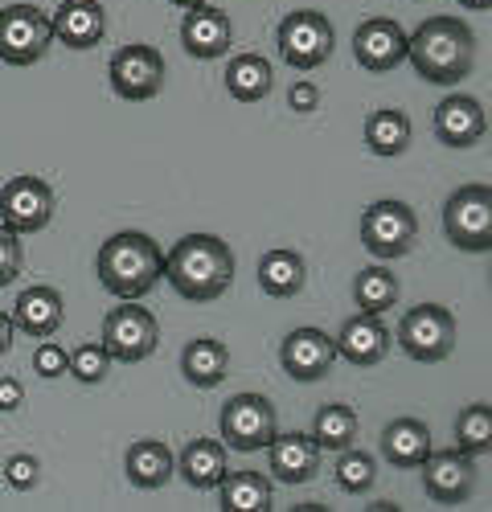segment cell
I'll return each instance as SVG.
<instances>
[{"label": "cell", "instance_id": "1", "mask_svg": "<svg viewBox=\"0 0 492 512\" xmlns=\"http://www.w3.org/2000/svg\"><path fill=\"white\" fill-rule=\"evenodd\" d=\"M164 279L189 304H214L234 283V250L218 234H185L164 254Z\"/></svg>", "mask_w": 492, "mask_h": 512}, {"label": "cell", "instance_id": "2", "mask_svg": "<svg viewBox=\"0 0 492 512\" xmlns=\"http://www.w3.org/2000/svg\"><path fill=\"white\" fill-rule=\"evenodd\" d=\"M406 58L423 82L456 87L476 66V33L464 17H427L406 37Z\"/></svg>", "mask_w": 492, "mask_h": 512}, {"label": "cell", "instance_id": "3", "mask_svg": "<svg viewBox=\"0 0 492 512\" xmlns=\"http://www.w3.org/2000/svg\"><path fill=\"white\" fill-rule=\"evenodd\" d=\"M95 271L115 300H144L164 279V250L140 230H119L99 246Z\"/></svg>", "mask_w": 492, "mask_h": 512}, {"label": "cell", "instance_id": "4", "mask_svg": "<svg viewBox=\"0 0 492 512\" xmlns=\"http://www.w3.org/2000/svg\"><path fill=\"white\" fill-rule=\"evenodd\" d=\"M275 46H279V58L292 70H320L328 58H333L337 33H333V21H328L324 13L296 9V13H287L279 21Z\"/></svg>", "mask_w": 492, "mask_h": 512}, {"label": "cell", "instance_id": "5", "mask_svg": "<svg viewBox=\"0 0 492 512\" xmlns=\"http://www.w3.org/2000/svg\"><path fill=\"white\" fill-rule=\"evenodd\" d=\"M394 340L402 345V353L419 365H439L456 353V316L443 304H419L398 320Z\"/></svg>", "mask_w": 492, "mask_h": 512}, {"label": "cell", "instance_id": "6", "mask_svg": "<svg viewBox=\"0 0 492 512\" xmlns=\"http://www.w3.org/2000/svg\"><path fill=\"white\" fill-rule=\"evenodd\" d=\"M415 238H419V218L406 201L386 197L361 213V246L374 254L378 263L406 259V254L415 250Z\"/></svg>", "mask_w": 492, "mask_h": 512}, {"label": "cell", "instance_id": "7", "mask_svg": "<svg viewBox=\"0 0 492 512\" xmlns=\"http://www.w3.org/2000/svg\"><path fill=\"white\" fill-rule=\"evenodd\" d=\"M443 234L464 254H488L492 250V189L488 185H464L443 205Z\"/></svg>", "mask_w": 492, "mask_h": 512}, {"label": "cell", "instance_id": "8", "mask_svg": "<svg viewBox=\"0 0 492 512\" xmlns=\"http://www.w3.org/2000/svg\"><path fill=\"white\" fill-rule=\"evenodd\" d=\"M99 345L119 365L148 361L156 353V345H160V324L140 300H119V308H111L103 316V340Z\"/></svg>", "mask_w": 492, "mask_h": 512}, {"label": "cell", "instance_id": "9", "mask_svg": "<svg viewBox=\"0 0 492 512\" xmlns=\"http://www.w3.org/2000/svg\"><path fill=\"white\" fill-rule=\"evenodd\" d=\"M275 431H279V418H275V406H271L267 394H234L222 406L218 435L230 451L255 455L275 439Z\"/></svg>", "mask_w": 492, "mask_h": 512}, {"label": "cell", "instance_id": "10", "mask_svg": "<svg viewBox=\"0 0 492 512\" xmlns=\"http://www.w3.org/2000/svg\"><path fill=\"white\" fill-rule=\"evenodd\" d=\"M50 46H54V29H50V17L37 5L0 9V62L33 66L50 54Z\"/></svg>", "mask_w": 492, "mask_h": 512}, {"label": "cell", "instance_id": "11", "mask_svg": "<svg viewBox=\"0 0 492 512\" xmlns=\"http://www.w3.org/2000/svg\"><path fill=\"white\" fill-rule=\"evenodd\" d=\"M107 78H111V91L119 99L148 103L164 87V54L156 46H144V41H132V46L115 50V58L107 66Z\"/></svg>", "mask_w": 492, "mask_h": 512}, {"label": "cell", "instance_id": "12", "mask_svg": "<svg viewBox=\"0 0 492 512\" xmlns=\"http://www.w3.org/2000/svg\"><path fill=\"white\" fill-rule=\"evenodd\" d=\"M58 197L50 189V181L41 177H9L0 189V222L13 234H37L54 222Z\"/></svg>", "mask_w": 492, "mask_h": 512}, {"label": "cell", "instance_id": "13", "mask_svg": "<svg viewBox=\"0 0 492 512\" xmlns=\"http://www.w3.org/2000/svg\"><path fill=\"white\" fill-rule=\"evenodd\" d=\"M419 472H423V492L435 500V504H447V508H456V504H468L476 496V459L464 455L460 447L456 451H435L419 463Z\"/></svg>", "mask_w": 492, "mask_h": 512}, {"label": "cell", "instance_id": "14", "mask_svg": "<svg viewBox=\"0 0 492 512\" xmlns=\"http://www.w3.org/2000/svg\"><path fill=\"white\" fill-rule=\"evenodd\" d=\"M333 361H337V345H333V336H328L324 328H292L283 336V345H279L283 373L292 381H300V386L324 381L328 369H333Z\"/></svg>", "mask_w": 492, "mask_h": 512}, {"label": "cell", "instance_id": "15", "mask_svg": "<svg viewBox=\"0 0 492 512\" xmlns=\"http://www.w3.org/2000/svg\"><path fill=\"white\" fill-rule=\"evenodd\" d=\"M353 58L369 74H390L406 62V29L390 17H369L353 33Z\"/></svg>", "mask_w": 492, "mask_h": 512}, {"label": "cell", "instance_id": "16", "mask_svg": "<svg viewBox=\"0 0 492 512\" xmlns=\"http://www.w3.org/2000/svg\"><path fill=\"white\" fill-rule=\"evenodd\" d=\"M230 37H234V25H230V13H222L210 0L185 9L181 17V46L189 58L197 62H214L222 54H230Z\"/></svg>", "mask_w": 492, "mask_h": 512}, {"label": "cell", "instance_id": "17", "mask_svg": "<svg viewBox=\"0 0 492 512\" xmlns=\"http://www.w3.org/2000/svg\"><path fill=\"white\" fill-rule=\"evenodd\" d=\"M333 345H337V357H345L349 365L357 369H374L386 361L390 345H394V336L390 328L382 324V316H369V312H357L341 324V332L333 336Z\"/></svg>", "mask_w": 492, "mask_h": 512}, {"label": "cell", "instance_id": "18", "mask_svg": "<svg viewBox=\"0 0 492 512\" xmlns=\"http://www.w3.org/2000/svg\"><path fill=\"white\" fill-rule=\"evenodd\" d=\"M50 29L66 50H95L107 37V9L99 0H62L50 17Z\"/></svg>", "mask_w": 492, "mask_h": 512}, {"label": "cell", "instance_id": "19", "mask_svg": "<svg viewBox=\"0 0 492 512\" xmlns=\"http://www.w3.org/2000/svg\"><path fill=\"white\" fill-rule=\"evenodd\" d=\"M488 132L484 103L472 95H447L435 107V140L443 148H476Z\"/></svg>", "mask_w": 492, "mask_h": 512}, {"label": "cell", "instance_id": "20", "mask_svg": "<svg viewBox=\"0 0 492 512\" xmlns=\"http://www.w3.org/2000/svg\"><path fill=\"white\" fill-rule=\"evenodd\" d=\"M263 451L271 459V476L279 484H308L320 472V447L304 431H287V435L275 431V439Z\"/></svg>", "mask_w": 492, "mask_h": 512}, {"label": "cell", "instance_id": "21", "mask_svg": "<svg viewBox=\"0 0 492 512\" xmlns=\"http://www.w3.org/2000/svg\"><path fill=\"white\" fill-rule=\"evenodd\" d=\"M13 324L25 332V336H37V340H46L62 328L66 320V300H62V291L58 287H46V283H33L17 295V304H13Z\"/></svg>", "mask_w": 492, "mask_h": 512}, {"label": "cell", "instance_id": "22", "mask_svg": "<svg viewBox=\"0 0 492 512\" xmlns=\"http://www.w3.org/2000/svg\"><path fill=\"white\" fill-rule=\"evenodd\" d=\"M378 447L382 459L398 472H419V463L431 455V426L423 418H394L382 431Z\"/></svg>", "mask_w": 492, "mask_h": 512}, {"label": "cell", "instance_id": "23", "mask_svg": "<svg viewBox=\"0 0 492 512\" xmlns=\"http://www.w3.org/2000/svg\"><path fill=\"white\" fill-rule=\"evenodd\" d=\"M123 472H128L132 488H140V492H160L164 484L173 480L177 459H173L169 443H160V439H136V443L128 447V455H123Z\"/></svg>", "mask_w": 492, "mask_h": 512}, {"label": "cell", "instance_id": "24", "mask_svg": "<svg viewBox=\"0 0 492 512\" xmlns=\"http://www.w3.org/2000/svg\"><path fill=\"white\" fill-rule=\"evenodd\" d=\"M308 283V263L300 250H267L259 259V287L263 295H271V300H296V295L304 291Z\"/></svg>", "mask_w": 492, "mask_h": 512}, {"label": "cell", "instance_id": "25", "mask_svg": "<svg viewBox=\"0 0 492 512\" xmlns=\"http://www.w3.org/2000/svg\"><path fill=\"white\" fill-rule=\"evenodd\" d=\"M230 369V349L214 336H197L181 349V373L193 390H214L226 381Z\"/></svg>", "mask_w": 492, "mask_h": 512}, {"label": "cell", "instance_id": "26", "mask_svg": "<svg viewBox=\"0 0 492 512\" xmlns=\"http://www.w3.org/2000/svg\"><path fill=\"white\" fill-rule=\"evenodd\" d=\"M226 472H230L226 443H218V439H193V443H185V451H181V480L189 488L214 492Z\"/></svg>", "mask_w": 492, "mask_h": 512}, {"label": "cell", "instance_id": "27", "mask_svg": "<svg viewBox=\"0 0 492 512\" xmlns=\"http://www.w3.org/2000/svg\"><path fill=\"white\" fill-rule=\"evenodd\" d=\"M218 492L222 512H271L275 508V488L259 472H226Z\"/></svg>", "mask_w": 492, "mask_h": 512}, {"label": "cell", "instance_id": "28", "mask_svg": "<svg viewBox=\"0 0 492 512\" xmlns=\"http://www.w3.org/2000/svg\"><path fill=\"white\" fill-rule=\"evenodd\" d=\"M415 140V127H410V115L398 111V107H382V111H369L365 115V148L382 156V160H394L410 148Z\"/></svg>", "mask_w": 492, "mask_h": 512}, {"label": "cell", "instance_id": "29", "mask_svg": "<svg viewBox=\"0 0 492 512\" xmlns=\"http://www.w3.org/2000/svg\"><path fill=\"white\" fill-rule=\"evenodd\" d=\"M275 87V66L263 54H238L226 66V91L238 103H263Z\"/></svg>", "mask_w": 492, "mask_h": 512}, {"label": "cell", "instance_id": "30", "mask_svg": "<svg viewBox=\"0 0 492 512\" xmlns=\"http://www.w3.org/2000/svg\"><path fill=\"white\" fill-rule=\"evenodd\" d=\"M357 431H361V418L345 402H324L316 410V418H312V439H316L320 451H345V447H353Z\"/></svg>", "mask_w": 492, "mask_h": 512}, {"label": "cell", "instance_id": "31", "mask_svg": "<svg viewBox=\"0 0 492 512\" xmlns=\"http://www.w3.org/2000/svg\"><path fill=\"white\" fill-rule=\"evenodd\" d=\"M398 291L402 287H398L394 271L382 267V263H369V267H361L353 275V304L361 312H369V316H382L386 308H394L398 304Z\"/></svg>", "mask_w": 492, "mask_h": 512}, {"label": "cell", "instance_id": "32", "mask_svg": "<svg viewBox=\"0 0 492 512\" xmlns=\"http://www.w3.org/2000/svg\"><path fill=\"white\" fill-rule=\"evenodd\" d=\"M456 447L472 459L488 455V447H492V410H488V402H472L456 414Z\"/></svg>", "mask_w": 492, "mask_h": 512}, {"label": "cell", "instance_id": "33", "mask_svg": "<svg viewBox=\"0 0 492 512\" xmlns=\"http://www.w3.org/2000/svg\"><path fill=\"white\" fill-rule=\"evenodd\" d=\"M378 480V463L369 451H357V447H345L337 451V488L349 492V496H365Z\"/></svg>", "mask_w": 492, "mask_h": 512}, {"label": "cell", "instance_id": "34", "mask_svg": "<svg viewBox=\"0 0 492 512\" xmlns=\"http://www.w3.org/2000/svg\"><path fill=\"white\" fill-rule=\"evenodd\" d=\"M66 373L78 381V386H99V381L111 373V353L103 345H74L70 349V361H66Z\"/></svg>", "mask_w": 492, "mask_h": 512}, {"label": "cell", "instance_id": "35", "mask_svg": "<svg viewBox=\"0 0 492 512\" xmlns=\"http://www.w3.org/2000/svg\"><path fill=\"white\" fill-rule=\"evenodd\" d=\"M21 263H25L21 234H13L5 222H0V287H9L21 275Z\"/></svg>", "mask_w": 492, "mask_h": 512}, {"label": "cell", "instance_id": "36", "mask_svg": "<svg viewBox=\"0 0 492 512\" xmlns=\"http://www.w3.org/2000/svg\"><path fill=\"white\" fill-rule=\"evenodd\" d=\"M66 361H70V349H62L58 340L46 336L37 345V353H33V373L46 377V381H58V377H66Z\"/></svg>", "mask_w": 492, "mask_h": 512}, {"label": "cell", "instance_id": "37", "mask_svg": "<svg viewBox=\"0 0 492 512\" xmlns=\"http://www.w3.org/2000/svg\"><path fill=\"white\" fill-rule=\"evenodd\" d=\"M37 480H41V463H37V455H9L5 459V484L13 488V492H33L37 488Z\"/></svg>", "mask_w": 492, "mask_h": 512}, {"label": "cell", "instance_id": "38", "mask_svg": "<svg viewBox=\"0 0 492 512\" xmlns=\"http://www.w3.org/2000/svg\"><path fill=\"white\" fill-rule=\"evenodd\" d=\"M287 107H292V111H300V115L316 111V107H320V87H316L312 78H300V82H292V87H287Z\"/></svg>", "mask_w": 492, "mask_h": 512}, {"label": "cell", "instance_id": "39", "mask_svg": "<svg viewBox=\"0 0 492 512\" xmlns=\"http://www.w3.org/2000/svg\"><path fill=\"white\" fill-rule=\"evenodd\" d=\"M25 406V386L17 377H0V414H13Z\"/></svg>", "mask_w": 492, "mask_h": 512}, {"label": "cell", "instance_id": "40", "mask_svg": "<svg viewBox=\"0 0 492 512\" xmlns=\"http://www.w3.org/2000/svg\"><path fill=\"white\" fill-rule=\"evenodd\" d=\"M13 336H17L13 316H9V312H0V357H5V353L13 349Z\"/></svg>", "mask_w": 492, "mask_h": 512}, {"label": "cell", "instance_id": "41", "mask_svg": "<svg viewBox=\"0 0 492 512\" xmlns=\"http://www.w3.org/2000/svg\"><path fill=\"white\" fill-rule=\"evenodd\" d=\"M460 5H464V9H472V13H484V9L492 5V0H460Z\"/></svg>", "mask_w": 492, "mask_h": 512}, {"label": "cell", "instance_id": "42", "mask_svg": "<svg viewBox=\"0 0 492 512\" xmlns=\"http://www.w3.org/2000/svg\"><path fill=\"white\" fill-rule=\"evenodd\" d=\"M369 508H374V512H394L398 504H394V500H378V504H369Z\"/></svg>", "mask_w": 492, "mask_h": 512}, {"label": "cell", "instance_id": "43", "mask_svg": "<svg viewBox=\"0 0 492 512\" xmlns=\"http://www.w3.org/2000/svg\"><path fill=\"white\" fill-rule=\"evenodd\" d=\"M169 5H177V9H193V5H201V0H169Z\"/></svg>", "mask_w": 492, "mask_h": 512}, {"label": "cell", "instance_id": "44", "mask_svg": "<svg viewBox=\"0 0 492 512\" xmlns=\"http://www.w3.org/2000/svg\"><path fill=\"white\" fill-rule=\"evenodd\" d=\"M415 5H419V0H415Z\"/></svg>", "mask_w": 492, "mask_h": 512}]
</instances>
